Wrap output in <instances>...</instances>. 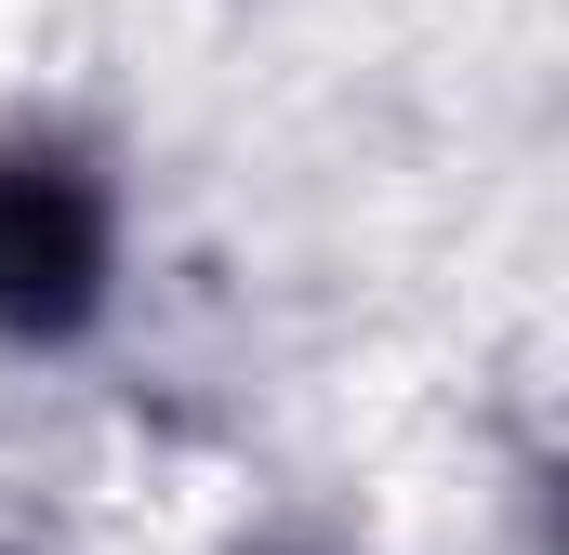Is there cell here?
I'll return each mask as SVG.
<instances>
[{
	"label": "cell",
	"instance_id": "cell-1",
	"mask_svg": "<svg viewBox=\"0 0 569 555\" xmlns=\"http://www.w3.org/2000/svg\"><path fill=\"white\" fill-rule=\"evenodd\" d=\"M120 304V185L80 133H0V344L67 357Z\"/></svg>",
	"mask_w": 569,
	"mask_h": 555
}]
</instances>
